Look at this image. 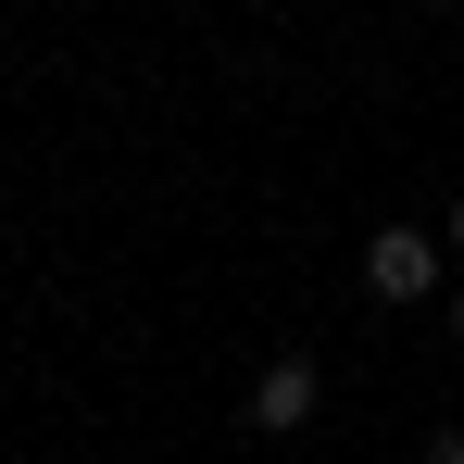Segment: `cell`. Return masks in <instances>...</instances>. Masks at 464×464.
<instances>
[{"instance_id": "6da1fadb", "label": "cell", "mask_w": 464, "mask_h": 464, "mask_svg": "<svg viewBox=\"0 0 464 464\" xmlns=\"http://www.w3.org/2000/svg\"><path fill=\"white\" fill-rule=\"evenodd\" d=\"M440 264H452V251H440V227H414V214L364 238V289H377V302H452Z\"/></svg>"}, {"instance_id": "277c9868", "label": "cell", "mask_w": 464, "mask_h": 464, "mask_svg": "<svg viewBox=\"0 0 464 464\" xmlns=\"http://www.w3.org/2000/svg\"><path fill=\"white\" fill-rule=\"evenodd\" d=\"M440 251H464V201H452V214H440Z\"/></svg>"}, {"instance_id": "5b68a950", "label": "cell", "mask_w": 464, "mask_h": 464, "mask_svg": "<svg viewBox=\"0 0 464 464\" xmlns=\"http://www.w3.org/2000/svg\"><path fill=\"white\" fill-rule=\"evenodd\" d=\"M440 326H452V352H464V289H452V302H440Z\"/></svg>"}, {"instance_id": "7a4b0ae2", "label": "cell", "mask_w": 464, "mask_h": 464, "mask_svg": "<svg viewBox=\"0 0 464 464\" xmlns=\"http://www.w3.org/2000/svg\"><path fill=\"white\" fill-rule=\"evenodd\" d=\"M238 414H251V440H302L314 414H326V377H314V352H276V364L251 377V401H238Z\"/></svg>"}, {"instance_id": "3957f363", "label": "cell", "mask_w": 464, "mask_h": 464, "mask_svg": "<svg viewBox=\"0 0 464 464\" xmlns=\"http://www.w3.org/2000/svg\"><path fill=\"white\" fill-rule=\"evenodd\" d=\"M427 464H464V414H440V427H427Z\"/></svg>"}]
</instances>
